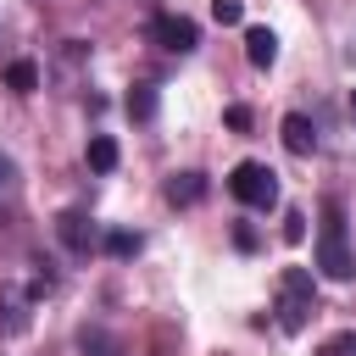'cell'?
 <instances>
[{
  "label": "cell",
  "instance_id": "e0dca14e",
  "mask_svg": "<svg viewBox=\"0 0 356 356\" xmlns=\"http://www.w3.org/2000/svg\"><path fill=\"white\" fill-rule=\"evenodd\" d=\"M317 356H356V334H334V339H328Z\"/></svg>",
  "mask_w": 356,
  "mask_h": 356
},
{
  "label": "cell",
  "instance_id": "ffe728a7",
  "mask_svg": "<svg viewBox=\"0 0 356 356\" xmlns=\"http://www.w3.org/2000/svg\"><path fill=\"white\" fill-rule=\"evenodd\" d=\"M11 178H17V161H11L6 150H0V184H11Z\"/></svg>",
  "mask_w": 356,
  "mask_h": 356
},
{
  "label": "cell",
  "instance_id": "ac0fdd59",
  "mask_svg": "<svg viewBox=\"0 0 356 356\" xmlns=\"http://www.w3.org/2000/svg\"><path fill=\"white\" fill-rule=\"evenodd\" d=\"M222 122H228L234 134H245V128H250V106H228V111H222Z\"/></svg>",
  "mask_w": 356,
  "mask_h": 356
},
{
  "label": "cell",
  "instance_id": "4fadbf2b",
  "mask_svg": "<svg viewBox=\"0 0 356 356\" xmlns=\"http://www.w3.org/2000/svg\"><path fill=\"white\" fill-rule=\"evenodd\" d=\"M6 89H11V95H33V89H39V67H33V61H11V67H6Z\"/></svg>",
  "mask_w": 356,
  "mask_h": 356
},
{
  "label": "cell",
  "instance_id": "d6986e66",
  "mask_svg": "<svg viewBox=\"0 0 356 356\" xmlns=\"http://www.w3.org/2000/svg\"><path fill=\"white\" fill-rule=\"evenodd\" d=\"M234 245H239V250H256V234H250V228L239 222V228H234Z\"/></svg>",
  "mask_w": 356,
  "mask_h": 356
},
{
  "label": "cell",
  "instance_id": "44dd1931",
  "mask_svg": "<svg viewBox=\"0 0 356 356\" xmlns=\"http://www.w3.org/2000/svg\"><path fill=\"white\" fill-rule=\"evenodd\" d=\"M350 117H356V89H350Z\"/></svg>",
  "mask_w": 356,
  "mask_h": 356
},
{
  "label": "cell",
  "instance_id": "2e32d148",
  "mask_svg": "<svg viewBox=\"0 0 356 356\" xmlns=\"http://www.w3.org/2000/svg\"><path fill=\"white\" fill-rule=\"evenodd\" d=\"M306 239V217L300 211H284V245H300Z\"/></svg>",
  "mask_w": 356,
  "mask_h": 356
},
{
  "label": "cell",
  "instance_id": "7c38bea8",
  "mask_svg": "<svg viewBox=\"0 0 356 356\" xmlns=\"http://www.w3.org/2000/svg\"><path fill=\"white\" fill-rule=\"evenodd\" d=\"M100 245H106V256H117V261H128V256H139V250H145V239H139L134 228H111Z\"/></svg>",
  "mask_w": 356,
  "mask_h": 356
},
{
  "label": "cell",
  "instance_id": "8fae6325",
  "mask_svg": "<svg viewBox=\"0 0 356 356\" xmlns=\"http://www.w3.org/2000/svg\"><path fill=\"white\" fill-rule=\"evenodd\" d=\"M122 111H128L134 122H150V117H156V89H150V83H134L128 100H122Z\"/></svg>",
  "mask_w": 356,
  "mask_h": 356
},
{
  "label": "cell",
  "instance_id": "9a60e30c",
  "mask_svg": "<svg viewBox=\"0 0 356 356\" xmlns=\"http://www.w3.org/2000/svg\"><path fill=\"white\" fill-rule=\"evenodd\" d=\"M211 17H217L222 28H234V22H245V6H239V0H211Z\"/></svg>",
  "mask_w": 356,
  "mask_h": 356
},
{
  "label": "cell",
  "instance_id": "5bb4252c",
  "mask_svg": "<svg viewBox=\"0 0 356 356\" xmlns=\"http://www.w3.org/2000/svg\"><path fill=\"white\" fill-rule=\"evenodd\" d=\"M89 167H95V172H111V167H117V139H111V134H95V139H89Z\"/></svg>",
  "mask_w": 356,
  "mask_h": 356
},
{
  "label": "cell",
  "instance_id": "7a4b0ae2",
  "mask_svg": "<svg viewBox=\"0 0 356 356\" xmlns=\"http://www.w3.org/2000/svg\"><path fill=\"white\" fill-rule=\"evenodd\" d=\"M273 312H278V328H284V334H300V328L317 317V278H312V267H284V273H278V300H273Z\"/></svg>",
  "mask_w": 356,
  "mask_h": 356
},
{
  "label": "cell",
  "instance_id": "52a82bcc",
  "mask_svg": "<svg viewBox=\"0 0 356 356\" xmlns=\"http://www.w3.org/2000/svg\"><path fill=\"white\" fill-rule=\"evenodd\" d=\"M245 61L267 72V67L278 61V33H273V28H245Z\"/></svg>",
  "mask_w": 356,
  "mask_h": 356
},
{
  "label": "cell",
  "instance_id": "6da1fadb",
  "mask_svg": "<svg viewBox=\"0 0 356 356\" xmlns=\"http://www.w3.org/2000/svg\"><path fill=\"white\" fill-rule=\"evenodd\" d=\"M317 273H323V278H334V284H350V278H356V250H350V239H345V206H339V200H323Z\"/></svg>",
  "mask_w": 356,
  "mask_h": 356
},
{
  "label": "cell",
  "instance_id": "3957f363",
  "mask_svg": "<svg viewBox=\"0 0 356 356\" xmlns=\"http://www.w3.org/2000/svg\"><path fill=\"white\" fill-rule=\"evenodd\" d=\"M228 195H234L239 206H250V211H273V206H278V172L261 167V161H239V167L228 172Z\"/></svg>",
  "mask_w": 356,
  "mask_h": 356
},
{
  "label": "cell",
  "instance_id": "ba28073f",
  "mask_svg": "<svg viewBox=\"0 0 356 356\" xmlns=\"http://www.w3.org/2000/svg\"><path fill=\"white\" fill-rule=\"evenodd\" d=\"M284 150H289V156H312V150H317V128H312V117H300V111L284 117Z\"/></svg>",
  "mask_w": 356,
  "mask_h": 356
},
{
  "label": "cell",
  "instance_id": "9c48e42d",
  "mask_svg": "<svg viewBox=\"0 0 356 356\" xmlns=\"http://www.w3.org/2000/svg\"><path fill=\"white\" fill-rule=\"evenodd\" d=\"M161 195H167V206H195L206 195V172H172L161 184Z\"/></svg>",
  "mask_w": 356,
  "mask_h": 356
},
{
  "label": "cell",
  "instance_id": "5b68a950",
  "mask_svg": "<svg viewBox=\"0 0 356 356\" xmlns=\"http://www.w3.org/2000/svg\"><path fill=\"white\" fill-rule=\"evenodd\" d=\"M56 239H61L67 250H78V256H83V250H95L100 228L89 222V211H61V217H56Z\"/></svg>",
  "mask_w": 356,
  "mask_h": 356
},
{
  "label": "cell",
  "instance_id": "30bf717a",
  "mask_svg": "<svg viewBox=\"0 0 356 356\" xmlns=\"http://www.w3.org/2000/svg\"><path fill=\"white\" fill-rule=\"evenodd\" d=\"M78 356H128V350H122V339L111 328L89 323V328H78Z\"/></svg>",
  "mask_w": 356,
  "mask_h": 356
},
{
  "label": "cell",
  "instance_id": "277c9868",
  "mask_svg": "<svg viewBox=\"0 0 356 356\" xmlns=\"http://www.w3.org/2000/svg\"><path fill=\"white\" fill-rule=\"evenodd\" d=\"M150 39H156L161 50H172V56H189V50L200 44V28H195L189 17H172V11H156V17H150Z\"/></svg>",
  "mask_w": 356,
  "mask_h": 356
},
{
  "label": "cell",
  "instance_id": "8992f818",
  "mask_svg": "<svg viewBox=\"0 0 356 356\" xmlns=\"http://www.w3.org/2000/svg\"><path fill=\"white\" fill-rule=\"evenodd\" d=\"M22 328H28V295L6 284L0 289V339H17Z\"/></svg>",
  "mask_w": 356,
  "mask_h": 356
}]
</instances>
